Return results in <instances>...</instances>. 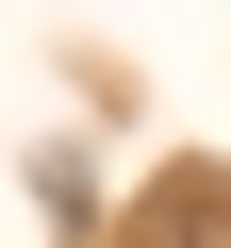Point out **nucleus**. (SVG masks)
<instances>
[{
  "mask_svg": "<svg viewBox=\"0 0 231 248\" xmlns=\"http://www.w3.org/2000/svg\"><path fill=\"white\" fill-rule=\"evenodd\" d=\"M116 248H231V166H165V182L132 199Z\"/></svg>",
  "mask_w": 231,
  "mask_h": 248,
  "instance_id": "1",
  "label": "nucleus"
}]
</instances>
